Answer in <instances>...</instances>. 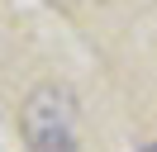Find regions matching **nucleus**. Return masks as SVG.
<instances>
[{"label":"nucleus","instance_id":"nucleus-2","mask_svg":"<svg viewBox=\"0 0 157 152\" xmlns=\"http://www.w3.org/2000/svg\"><path fill=\"white\" fill-rule=\"evenodd\" d=\"M143 152H157V142H147V147H143Z\"/></svg>","mask_w":157,"mask_h":152},{"label":"nucleus","instance_id":"nucleus-1","mask_svg":"<svg viewBox=\"0 0 157 152\" xmlns=\"http://www.w3.org/2000/svg\"><path fill=\"white\" fill-rule=\"evenodd\" d=\"M29 152H76V95L67 86H38L19 109Z\"/></svg>","mask_w":157,"mask_h":152}]
</instances>
